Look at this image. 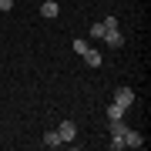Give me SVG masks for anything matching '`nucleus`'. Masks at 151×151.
I'll use <instances>...</instances> for the list:
<instances>
[{
    "instance_id": "f257e3e1",
    "label": "nucleus",
    "mask_w": 151,
    "mask_h": 151,
    "mask_svg": "<svg viewBox=\"0 0 151 151\" xmlns=\"http://www.w3.org/2000/svg\"><path fill=\"white\" fill-rule=\"evenodd\" d=\"M114 104H121V108L128 111L131 104H134V91H131V87H118V91H114Z\"/></svg>"
},
{
    "instance_id": "f03ea898",
    "label": "nucleus",
    "mask_w": 151,
    "mask_h": 151,
    "mask_svg": "<svg viewBox=\"0 0 151 151\" xmlns=\"http://www.w3.org/2000/svg\"><path fill=\"white\" fill-rule=\"evenodd\" d=\"M57 134H60V141H74L77 138V124L74 121H60L57 124Z\"/></svg>"
},
{
    "instance_id": "7ed1b4c3",
    "label": "nucleus",
    "mask_w": 151,
    "mask_h": 151,
    "mask_svg": "<svg viewBox=\"0 0 151 151\" xmlns=\"http://www.w3.org/2000/svg\"><path fill=\"white\" fill-rule=\"evenodd\" d=\"M124 148H145V138L128 128V131H124Z\"/></svg>"
},
{
    "instance_id": "20e7f679",
    "label": "nucleus",
    "mask_w": 151,
    "mask_h": 151,
    "mask_svg": "<svg viewBox=\"0 0 151 151\" xmlns=\"http://www.w3.org/2000/svg\"><path fill=\"white\" fill-rule=\"evenodd\" d=\"M104 40H108L114 50H118V47H124V34H121L118 27H114V30H104Z\"/></svg>"
},
{
    "instance_id": "39448f33",
    "label": "nucleus",
    "mask_w": 151,
    "mask_h": 151,
    "mask_svg": "<svg viewBox=\"0 0 151 151\" xmlns=\"http://www.w3.org/2000/svg\"><path fill=\"white\" fill-rule=\"evenodd\" d=\"M81 57H84V60H87V64H91V67H101V64H104V57L97 54V50H91V47H87V50H84Z\"/></svg>"
},
{
    "instance_id": "423d86ee",
    "label": "nucleus",
    "mask_w": 151,
    "mask_h": 151,
    "mask_svg": "<svg viewBox=\"0 0 151 151\" xmlns=\"http://www.w3.org/2000/svg\"><path fill=\"white\" fill-rule=\"evenodd\" d=\"M124 131H128L124 118H114V121H111V138H124Z\"/></svg>"
},
{
    "instance_id": "0eeeda50",
    "label": "nucleus",
    "mask_w": 151,
    "mask_h": 151,
    "mask_svg": "<svg viewBox=\"0 0 151 151\" xmlns=\"http://www.w3.org/2000/svg\"><path fill=\"white\" fill-rule=\"evenodd\" d=\"M57 10H60L57 0H44V4H40V14H44V17H57Z\"/></svg>"
},
{
    "instance_id": "6e6552de",
    "label": "nucleus",
    "mask_w": 151,
    "mask_h": 151,
    "mask_svg": "<svg viewBox=\"0 0 151 151\" xmlns=\"http://www.w3.org/2000/svg\"><path fill=\"white\" fill-rule=\"evenodd\" d=\"M44 145H47V148H60V145H64V141H60V134H57V128L44 134Z\"/></svg>"
},
{
    "instance_id": "1a4fd4ad",
    "label": "nucleus",
    "mask_w": 151,
    "mask_h": 151,
    "mask_svg": "<svg viewBox=\"0 0 151 151\" xmlns=\"http://www.w3.org/2000/svg\"><path fill=\"white\" fill-rule=\"evenodd\" d=\"M114 118H124V108L111 101V108H108V121H114Z\"/></svg>"
},
{
    "instance_id": "9d476101",
    "label": "nucleus",
    "mask_w": 151,
    "mask_h": 151,
    "mask_svg": "<svg viewBox=\"0 0 151 151\" xmlns=\"http://www.w3.org/2000/svg\"><path fill=\"white\" fill-rule=\"evenodd\" d=\"M87 47H91V44H87L84 37H77V40H74V54H84V50H87Z\"/></svg>"
},
{
    "instance_id": "9b49d317",
    "label": "nucleus",
    "mask_w": 151,
    "mask_h": 151,
    "mask_svg": "<svg viewBox=\"0 0 151 151\" xmlns=\"http://www.w3.org/2000/svg\"><path fill=\"white\" fill-rule=\"evenodd\" d=\"M101 24H104V30H114V27H118V17H104Z\"/></svg>"
},
{
    "instance_id": "f8f14e48",
    "label": "nucleus",
    "mask_w": 151,
    "mask_h": 151,
    "mask_svg": "<svg viewBox=\"0 0 151 151\" xmlns=\"http://www.w3.org/2000/svg\"><path fill=\"white\" fill-rule=\"evenodd\" d=\"M91 37H104V24H91Z\"/></svg>"
},
{
    "instance_id": "ddd939ff",
    "label": "nucleus",
    "mask_w": 151,
    "mask_h": 151,
    "mask_svg": "<svg viewBox=\"0 0 151 151\" xmlns=\"http://www.w3.org/2000/svg\"><path fill=\"white\" fill-rule=\"evenodd\" d=\"M124 148V138H111V151H121Z\"/></svg>"
},
{
    "instance_id": "4468645a",
    "label": "nucleus",
    "mask_w": 151,
    "mask_h": 151,
    "mask_svg": "<svg viewBox=\"0 0 151 151\" xmlns=\"http://www.w3.org/2000/svg\"><path fill=\"white\" fill-rule=\"evenodd\" d=\"M14 7V0H0V10H10Z\"/></svg>"
}]
</instances>
